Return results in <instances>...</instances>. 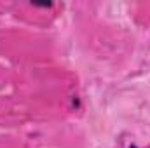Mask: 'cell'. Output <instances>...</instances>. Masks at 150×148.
I'll return each instance as SVG.
<instances>
[{
    "label": "cell",
    "instance_id": "cell-1",
    "mask_svg": "<svg viewBox=\"0 0 150 148\" xmlns=\"http://www.w3.org/2000/svg\"><path fill=\"white\" fill-rule=\"evenodd\" d=\"M131 148H136V147H131Z\"/></svg>",
    "mask_w": 150,
    "mask_h": 148
}]
</instances>
